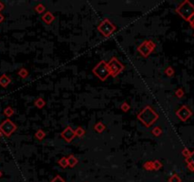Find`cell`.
Segmentation results:
<instances>
[{
  "label": "cell",
  "instance_id": "e575fe53",
  "mask_svg": "<svg viewBox=\"0 0 194 182\" xmlns=\"http://www.w3.org/2000/svg\"><path fill=\"white\" fill-rule=\"evenodd\" d=\"M2 136H3V134H2V132H1V131H0V139H1V138H2Z\"/></svg>",
  "mask_w": 194,
  "mask_h": 182
},
{
  "label": "cell",
  "instance_id": "d590c367",
  "mask_svg": "<svg viewBox=\"0 0 194 182\" xmlns=\"http://www.w3.org/2000/svg\"><path fill=\"white\" fill-rule=\"evenodd\" d=\"M190 26H191V27H192V28L194 29V22H193V23H191V24H190Z\"/></svg>",
  "mask_w": 194,
  "mask_h": 182
},
{
  "label": "cell",
  "instance_id": "ba28073f",
  "mask_svg": "<svg viewBox=\"0 0 194 182\" xmlns=\"http://www.w3.org/2000/svg\"><path fill=\"white\" fill-rule=\"evenodd\" d=\"M192 111L188 105H182L178 110L175 112V115L181 121H187L192 116Z\"/></svg>",
  "mask_w": 194,
  "mask_h": 182
},
{
  "label": "cell",
  "instance_id": "f1b7e54d",
  "mask_svg": "<svg viewBox=\"0 0 194 182\" xmlns=\"http://www.w3.org/2000/svg\"><path fill=\"white\" fill-rule=\"evenodd\" d=\"M186 162H187V163H188V162H191V163H193V164H194V150L191 152L189 157H188V158H186Z\"/></svg>",
  "mask_w": 194,
  "mask_h": 182
},
{
  "label": "cell",
  "instance_id": "30bf717a",
  "mask_svg": "<svg viewBox=\"0 0 194 182\" xmlns=\"http://www.w3.org/2000/svg\"><path fill=\"white\" fill-rule=\"evenodd\" d=\"M42 20L47 25H50L55 20V16H54V14L51 12H46L44 13V15H42Z\"/></svg>",
  "mask_w": 194,
  "mask_h": 182
},
{
  "label": "cell",
  "instance_id": "d6a6232c",
  "mask_svg": "<svg viewBox=\"0 0 194 182\" xmlns=\"http://www.w3.org/2000/svg\"><path fill=\"white\" fill-rule=\"evenodd\" d=\"M3 21H4V15L2 14L1 12H0V24H1Z\"/></svg>",
  "mask_w": 194,
  "mask_h": 182
},
{
  "label": "cell",
  "instance_id": "83f0119b",
  "mask_svg": "<svg viewBox=\"0 0 194 182\" xmlns=\"http://www.w3.org/2000/svg\"><path fill=\"white\" fill-rule=\"evenodd\" d=\"M170 182H181V178H180V177L178 176V175L174 174L170 178Z\"/></svg>",
  "mask_w": 194,
  "mask_h": 182
},
{
  "label": "cell",
  "instance_id": "f546056e",
  "mask_svg": "<svg viewBox=\"0 0 194 182\" xmlns=\"http://www.w3.org/2000/svg\"><path fill=\"white\" fill-rule=\"evenodd\" d=\"M51 182H65V181L64 179H63L61 176H57L55 177V178H54V179H53V180H52Z\"/></svg>",
  "mask_w": 194,
  "mask_h": 182
},
{
  "label": "cell",
  "instance_id": "603a6c76",
  "mask_svg": "<svg viewBox=\"0 0 194 182\" xmlns=\"http://www.w3.org/2000/svg\"><path fill=\"white\" fill-rule=\"evenodd\" d=\"M165 74L168 77H173L174 75V69L172 68V66H168L165 69Z\"/></svg>",
  "mask_w": 194,
  "mask_h": 182
},
{
  "label": "cell",
  "instance_id": "ac0fdd59",
  "mask_svg": "<svg viewBox=\"0 0 194 182\" xmlns=\"http://www.w3.org/2000/svg\"><path fill=\"white\" fill-rule=\"evenodd\" d=\"M17 74H18V76H19L21 79H26L27 77L29 76V71L27 70V68L22 67V68H20V69H19V71L17 72Z\"/></svg>",
  "mask_w": 194,
  "mask_h": 182
},
{
  "label": "cell",
  "instance_id": "7c38bea8",
  "mask_svg": "<svg viewBox=\"0 0 194 182\" xmlns=\"http://www.w3.org/2000/svg\"><path fill=\"white\" fill-rule=\"evenodd\" d=\"M105 129H106V125L103 124L101 121H98V122H97V124L94 125V130L96 131L97 133H98V134L102 133V132L104 131Z\"/></svg>",
  "mask_w": 194,
  "mask_h": 182
},
{
  "label": "cell",
  "instance_id": "7a4b0ae2",
  "mask_svg": "<svg viewBox=\"0 0 194 182\" xmlns=\"http://www.w3.org/2000/svg\"><path fill=\"white\" fill-rule=\"evenodd\" d=\"M178 14L181 16L183 19L188 21L189 17L194 14V5L188 0H185L175 10Z\"/></svg>",
  "mask_w": 194,
  "mask_h": 182
},
{
  "label": "cell",
  "instance_id": "484cf974",
  "mask_svg": "<svg viewBox=\"0 0 194 182\" xmlns=\"http://www.w3.org/2000/svg\"><path fill=\"white\" fill-rule=\"evenodd\" d=\"M190 154H191V152H190V150H189L188 148H184L182 150V155L186 158H188L189 156H190Z\"/></svg>",
  "mask_w": 194,
  "mask_h": 182
},
{
  "label": "cell",
  "instance_id": "e0dca14e",
  "mask_svg": "<svg viewBox=\"0 0 194 182\" xmlns=\"http://www.w3.org/2000/svg\"><path fill=\"white\" fill-rule=\"evenodd\" d=\"M34 136L36 139H37L38 140H43L45 138H46V133L44 132V130H42V129H38L37 131L35 132V135H34Z\"/></svg>",
  "mask_w": 194,
  "mask_h": 182
},
{
  "label": "cell",
  "instance_id": "7402d4cb",
  "mask_svg": "<svg viewBox=\"0 0 194 182\" xmlns=\"http://www.w3.org/2000/svg\"><path fill=\"white\" fill-rule=\"evenodd\" d=\"M58 164H59L62 168L68 167V164H67V157H62L61 159H59V161H58Z\"/></svg>",
  "mask_w": 194,
  "mask_h": 182
},
{
  "label": "cell",
  "instance_id": "1f68e13d",
  "mask_svg": "<svg viewBox=\"0 0 194 182\" xmlns=\"http://www.w3.org/2000/svg\"><path fill=\"white\" fill-rule=\"evenodd\" d=\"M188 22L189 23V24H191V23H193V22H194V14H193V15H191L190 17H189V19L188 20Z\"/></svg>",
  "mask_w": 194,
  "mask_h": 182
},
{
  "label": "cell",
  "instance_id": "8fae6325",
  "mask_svg": "<svg viewBox=\"0 0 194 182\" xmlns=\"http://www.w3.org/2000/svg\"><path fill=\"white\" fill-rule=\"evenodd\" d=\"M11 79L8 75L2 74L1 76H0V85H1L2 87L6 88L7 86L11 84Z\"/></svg>",
  "mask_w": 194,
  "mask_h": 182
},
{
  "label": "cell",
  "instance_id": "8992f818",
  "mask_svg": "<svg viewBox=\"0 0 194 182\" xmlns=\"http://www.w3.org/2000/svg\"><path fill=\"white\" fill-rule=\"evenodd\" d=\"M107 66L110 71V76L114 78H116L124 69V65L116 57H112L110 61L107 63Z\"/></svg>",
  "mask_w": 194,
  "mask_h": 182
},
{
  "label": "cell",
  "instance_id": "277c9868",
  "mask_svg": "<svg viewBox=\"0 0 194 182\" xmlns=\"http://www.w3.org/2000/svg\"><path fill=\"white\" fill-rule=\"evenodd\" d=\"M156 45L152 40H145L137 47V52L144 58H148L155 49Z\"/></svg>",
  "mask_w": 194,
  "mask_h": 182
},
{
  "label": "cell",
  "instance_id": "4dcf8cb0",
  "mask_svg": "<svg viewBox=\"0 0 194 182\" xmlns=\"http://www.w3.org/2000/svg\"><path fill=\"white\" fill-rule=\"evenodd\" d=\"M188 170H189V171L194 172V164H193V163H191V162H188Z\"/></svg>",
  "mask_w": 194,
  "mask_h": 182
},
{
  "label": "cell",
  "instance_id": "4316f807",
  "mask_svg": "<svg viewBox=\"0 0 194 182\" xmlns=\"http://www.w3.org/2000/svg\"><path fill=\"white\" fill-rule=\"evenodd\" d=\"M143 167H144V169H146V170H148V171L153 170V169H152V161H146L145 163H144Z\"/></svg>",
  "mask_w": 194,
  "mask_h": 182
},
{
  "label": "cell",
  "instance_id": "8d00e7d4",
  "mask_svg": "<svg viewBox=\"0 0 194 182\" xmlns=\"http://www.w3.org/2000/svg\"><path fill=\"white\" fill-rule=\"evenodd\" d=\"M1 176H2V172L0 171V177H1Z\"/></svg>",
  "mask_w": 194,
  "mask_h": 182
},
{
  "label": "cell",
  "instance_id": "5b68a950",
  "mask_svg": "<svg viewBox=\"0 0 194 182\" xmlns=\"http://www.w3.org/2000/svg\"><path fill=\"white\" fill-rule=\"evenodd\" d=\"M116 27L114 23H112L108 18H105L100 25L98 26V30L104 36V37H110L115 32Z\"/></svg>",
  "mask_w": 194,
  "mask_h": 182
},
{
  "label": "cell",
  "instance_id": "5bb4252c",
  "mask_svg": "<svg viewBox=\"0 0 194 182\" xmlns=\"http://www.w3.org/2000/svg\"><path fill=\"white\" fill-rule=\"evenodd\" d=\"M34 105L38 109H42L46 106V102H45V100L42 97H39L36 99V101L34 102Z\"/></svg>",
  "mask_w": 194,
  "mask_h": 182
},
{
  "label": "cell",
  "instance_id": "6da1fadb",
  "mask_svg": "<svg viewBox=\"0 0 194 182\" xmlns=\"http://www.w3.org/2000/svg\"><path fill=\"white\" fill-rule=\"evenodd\" d=\"M158 119L159 115L150 105L145 106L137 114V120L147 128H150L152 125L154 124Z\"/></svg>",
  "mask_w": 194,
  "mask_h": 182
},
{
  "label": "cell",
  "instance_id": "d6986e66",
  "mask_svg": "<svg viewBox=\"0 0 194 182\" xmlns=\"http://www.w3.org/2000/svg\"><path fill=\"white\" fill-rule=\"evenodd\" d=\"M162 133H163V130H162L160 126L153 127V129L152 130V134L154 136H160L162 135Z\"/></svg>",
  "mask_w": 194,
  "mask_h": 182
},
{
  "label": "cell",
  "instance_id": "836d02e7",
  "mask_svg": "<svg viewBox=\"0 0 194 182\" xmlns=\"http://www.w3.org/2000/svg\"><path fill=\"white\" fill-rule=\"evenodd\" d=\"M4 8H5V6H4V4H3L1 1H0V12H1V11L3 10Z\"/></svg>",
  "mask_w": 194,
  "mask_h": 182
},
{
  "label": "cell",
  "instance_id": "9c48e42d",
  "mask_svg": "<svg viewBox=\"0 0 194 182\" xmlns=\"http://www.w3.org/2000/svg\"><path fill=\"white\" fill-rule=\"evenodd\" d=\"M61 136L64 139L66 142H71L75 138V132L74 129L71 126H66L61 133Z\"/></svg>",
  "mask_w": 194,
  "mask_h": 182
},
{
  "label": "cell",
  "instance_id": "3957f363",
  "mask_svg": "<svg viewBox=\"0 0 194 182\" xmlns=\"http://www.w3.org/2000/svg\"><path fill=\"white\" fill-rule=\"evenodd\" d=\"M93 74L98 77L101 81H105L108 77L110 76V71L109 68H108L107 63L105 61H101L98 64H97V66H95L93 68Z\"/></svg>",
  "mask_w": 194,
  "mask_h": 182
},
{
  "label": "cell",
  "instance_id": "9a60e30c",
  "mask_svg": "<svg viewBox=\"0 0 194 182\" xmlns=\"http://www.w3.org/2000/svg\"><path fill=\"white\" fill-rule=\"evenodd\" d=\"M3 114H4V116L7 117V119H10L13 114H14V110H13V108L11 106H7L5 109H4Z\"/></svg>",
  "mask_w": 194,
  "mask_h": 182
},
{
  "label": "cell",
  "instance_id": "2e32d148",
  "mask_svg": "<svg viewBox=\"0 0 194 182\" xmlns=\"http://www.w3.org/2000/svg\"><path fill=\"white\" fill-rule=\"evenodd\" d=\"M74 132H75V136H78V138H80V139L83 138V136L85 135V130L80 126L77 127V128L74 130Z\"/></svg>",
  "mask_w": 194,
  "mask_h": 182
},
{
  "label": "cell",
  "instance_id": "4fadbf2b",
  "mask_svg": "<svg viewBox=\"0 0 194 182\" xmlns=\"http://www.w3.org/2000/svg\"><path fill=\"white\" fill-rule=\"evenodd\" d=\"M77 163H78V159H77L73 155H69V156L67 157V164H68V167L73 168L77 165Z\"/></svg>",
  "mask_w": 194,
  "mask_h": 182
},
{
  "label": "cell",
  "instance_id": "ffe728a7",
  "mask_svg": "<svg viewBox=\"0 0 194 182\" xmlns=\"http://www.w3.org/2000/svg\"><path fill=\"white\" fill-rule=\"evenodd\" d=\"M34 10H35V12H37V13L42 14V13H44V12L46 11V7H45V5H43L42 3H39V4H37V5L35 6Z\"/></svg>",
  "mask_w": 194,
  "mask_h": 182
},
{
  "label": "cell",
  "instance_id": "74e56055",
  "mask_svg": "<svg viewBox=\"0 0 194 182\" xmlns=\"http://www.w3.org/2000/svg\"><path fill=\"white\" fill-rule=\"evenodd\" d=\"M193 36H194V35H193Z\"/></svg>",
  "mask_w": 194,
  "mask_h": 182
},
{
  "label": "cell",
  "instance_id": "d4e9b609",
  "mask_svg": "<svg viewBox=\"0 0 194 182\" xmlns=\"http://www.w3.org/2000/svg\"><path fill=\"white\" fill-rule=\"evenodd\" d=\"M184 95H185V91H184V89L183 88H178L176 91H175V96H176L177 98H183L184 97Z\"/></svg>",
  "mask_w": 194,
  "mask_h": 182
},
{
  "label": "cell",
  "instance_id": "44dd1931",
  "mask_svg": "<svg viewBox=\"0 0 194 182\" xmlns=\"http://www.w3.org/2000/svg\"><path fill=\"white\" fill-rule=\"evenodd\" d=\"M152 169L153 170H160L162 168V163L158 160V159H155V160L152 161Z\"/></svg>",
  "mask_w": 194,
  "mask_h": 182
},
{
  "label": "cell",
  "instance_id": "52a82bcc",
  "mask_svg": "<svg viewBox=\"0 0 194 182\" xmlns=\"http://www.w3.org/2000/svg\"><path fill=\"white\" fill-rule=\"evenodd\" d=\"M16 129H17L16 124L10 119H6L0 124V131L2 132L3 136H7V138L11 136V134H13L16 131Z\"/></svg>",
  "mask_w": 194,
  "mask_h": 182
},
{
  "label": "cell",
  "instance_id": "cb8c5ba5",
  "mask_svg": "<svg viewBox=\"0 0 194 182\" xmlns=\"http://www.w3.org/2000/svg\"><path fill=\"white\" fill-rule=\"evenodd\" d=\"M130 108H131V106H130V104L127 102L122 103H121V105H120V109L123 112H128L130 110Z\"/></svg>",
  "mask_w": 194,
  "mask_h": 182
}]
</instances>
